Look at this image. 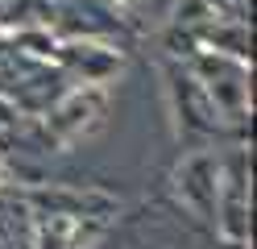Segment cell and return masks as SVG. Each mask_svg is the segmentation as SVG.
<instances>
[{
    "label": "cell",
    "instance_id": "obj_1",
    "mask_svg": "<svg viewBox=\"0 0 257 249\" xmlns=\"http://www.w3.org/2000/svg\"><path fill=\"white\" fill-rule=\"evenodd\" d=\"M179 116L199 137H240L249 129V75L232 58L191 54L170 66Z\"/></svg>",
    "mask_w": 257,
    "mask_h": 249
},
{
    "label": "cell",
    "instance_id": "obj_2",
    "mask_svg": "<svg viewBox=\"0 0 257 249\" xmlns=\"http://www.w3.org/2000/svg\"><path fill=\"white\" fill-rule=\"evenodd\" d=\"M120 204L95 187H46L25 199L29 249H87L116 220Z\"/></svg>",
    "mask_w": 257,
    "mask_h": 249
},
{
    "label": "cell",
    "instance_id": "obj_3",
    "mask_svg": "<svg viewBox=\"0 0 257 249\" xmlns=\"http://www.w3.org/2000/svg\"><path fill=\"white\" fill-rule=\"evenodd\" d=\"M220 179H224V158L212 149H195L170 171V204L179 208L199 228H216V208H220Z\"/></svg>",
    "mask_w": 257,
    "mask_h": 249
},
{
    "label": "cell",
    "instance_id": "obj_4",
    "mask_svg": "<svg viewBox=\"0 0 257 249\" xmlns=\"http://www.w3.org/2000/svg\"><path fill=\"white\" fill-rule=\"evenodd\" d=\"M104 125V96L100 92H79L71 100H62V104L50 112V121H46V133H38V141L50 149H67L75 145L79 137H87V133H95Z\"/></svg>",
    "mask_w": 257,
    "mask_h": 249
},
{
    "label": "cell",
    "instance_id": "obj_5",
    "mask_svg": "<svg viewBox=\"0 0 257 249\" xmlns=\"http://www.w3.org/2000/svg\"><path fill=\"white\" fill-rule=\"evenodd\" d=\"M216 228H220L232 245H240V241L249 237V158H245V154L224 158Z\"/></svg>",
    "mask_w": 257,
    "mask_h": 249
},
{
    "label": "cell",
    "instance_id": "obj_6",
    "mask_svg": "<svg viewBox=\"0 0 257 249\" xmlns=\"http://www.w3.org/2000/svg\"><path fill=\"white\" fill-rule=\"evenodd\" d=\"M0 88L21 96V104H46L54 96V79H50L46 66L9 54V58H0Z\"/></svg>",
    "mask_w": 257,
    "mask_h": 249
},
{
    "label": "cell",
    "instance_id": "obj_7",
    "mask_svg": "<svg viewBox=\"0 0 257 249\" xmlns=\"http://www.w3.org/2000/svg\"><path fill=\"white\" fill-rule=\"evenodd\" d=\"M0 249H29L25 199H0Z\"/></svg>",
    "mask_w": 257,
    "mask_h": 249
},
{
    "label": "cell",
    "instance_id": "obj_8",
    "mask_svg": "<svg viewBox=\"0 0 257 249\" xmlns=\"http://www.w3.org/2000/svg\"><path fill=\"white\" fill-rule=\"evenodd\" d=\"M21 145H42V141L9 104H0V149H21Z\"/></svg>",
    "mask_w": 257,
    "mask_h": 249
},
{
    "label": "cell",
    "instance_id": "obj_9",
    "mask_svg": "<svg viewBox=\"0 0 257 249\" xmlns=\"http://www.w3.org/2000/svg\"><path fill=\"white\" fill-rule=\"evenodd\" d=\"M21 5H25V0H0V21H9V17L17 13Z\"/></svg>",
    "mask_w": 257,
    "mask_h": 249
}]
</instances>
